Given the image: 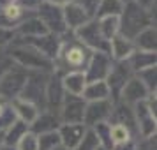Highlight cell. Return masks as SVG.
Instances as JSON below:
<instances>
[{"instance_id":"cell-1","label":"cell","mask_w":157,"mask_h":150,"mask_svg":"<svg viewBox=\"0 0 157 150\" xmlns=\"http://www.w3.org/2000/svg\"><path fill=\"white\" fill-rule=\"evenodd\" d=\"M92 57V51L85 48L78 39H60V48L55 60L53 67L57 65L58 72H83L88 65V60Z\"/></svg>"},{"instance_id":"cell-2","label":"cell","mask_w":157,"mask_h":150,"mask_svg":"<svg viewBox=\"0 0 157 150\" xmlns=\"http://www.w3.org/2000/svg\"><path fill=\"white\" fill-rule=\"evenodd\" d=\"M147 27H155V21L152 20L148 11L140 7L134 0L124 4V9L118 16V36L132 41Z\"/></svg>"},{"instance_id":"cell-3","label":"cell","mask_w":157,"mask_h":150,"mask_svg":"<svg viewBox=\"0 0 157 150\" xmlns=\"http://www.w3.org/2000/svg\"><path fill=\"white\" fill-rule=\"evenodd\" d=\"M11 60L16 65H20L27 71H37V72H53V60L44 57L41 51L32 48L29 44H23L20 41H13V46L7 53Z\"/></svg>"},{"instance_id":"cell-4","label":"cell","mask_w":157,"mask_h":150,"mask_svg":"<svg viewBox=\"0 0 157 150\" xmlns=\"http://www.w3.org/2000/svg\"><path fill=\"white\" fill-rule=\"evenodd\" d=\"M48 76L46 72H37V71H29V78L27 83L23 87L20 99L27 101L30 104H34L37 110H46V99H44V92H46V81Z\"/></svg>"},{"instance_id":"cell-5","label":"cell","mask_w":157,"mask_h":150,"mask_svg":"<svg viewBox=\"0 0 157 150\" xmlns=\"http://www.w3.org/2000/svg\"><path fill=\"white\" fill-rule=\"evenodd\" d=\"M74 37L92 53H106V55H109V43L101 36L97 20H90L83 27L74 30Z\"/></svg>"},{"instance_id":"cell-6","label":"cell","mask_w":157,"mask_h":150,"mask_svg":"<svg viewBox=\"0 0 157 150\" xmlns=\"http://www.w3.org/2000/svg\"><path fill=\"white\" fill-rule=\"evenodd\" d=\"M27 78H29V71L14 64L0 78V97L11 101L20 97L23 87L27 83Z\"/></svg>"},{"instance_id":"cell-7","label":"cell","mask_w":157,"mask_h":150,"mask_svg":"<svg viewBox=\"0 0 157 150\" xmlns=\"http://www.w3.org/2000/svg\"><path fill=\"white\" fill-rule=\"evenodd\" d=\"M111 111H113V101L111 99L86 102L85 115H83V124H85V127L92 129V127H95V125H99V124L109 122Z\"/></svg>"},{"instance_id":"cell-8","label":"cell","mask_w":157,"mask_h":150,"mask_svg":"<svg viewBox=\"0 0 157 150\" xmlns=\"http://www.w3.org/2000/svg\"><path fill=\"white\" fill-rule=\"evenodd\" d=\"M37 18L43 21V25L46 27V30L50 34H65L67 32V27H65L64 21V14H62V9L57 7V6H51V4H46L43 2L39 7H37Z\"/></svg>"},{"instance_id":"cell-9","label":"cell","mask_w":157,"mask_h":150,"mask_svg":"<svg viewBox=\"0 0 157 150\" xmlns=\"http://www.w3.org/2000/svg\"><path fill=\"white\" fill-rule=\"evenodd\" d=\"M86 101L79 95H69L65 94L64 102L58 110V117L62 124H83Z\"/></svg>"},{"instance_id":"cell-10","label":"cell","mask_w":157,"mask_h":150,"mask_svg":"<svg viewBox=\"0 0 157 150\" xmlns=\"http://www.w3.org/2000/svg\"><path fill=\"white\" fill-rule=\"evenodd\" d=\"M113 65V60L106 53H92V57L88 60V65L85 69V78L86 83L92 81H104L109 74V69Z\"/></svg>"},{"instance_id":"cell-11","label":"cell","mask_w":157,"mask_h":150,"mask_svg":"<svg viewBox=\"0 0 157 150\" xmlns=\"http://www.w3.org/2000/svg\"><path fill=\"white\" fill-rule=\"evenodd\" d=\"M132 115H134V122H136V129L143 138L155 134V115L150 111L147 99L138 102L132 106Z\"/></svg>"},{"instance_id":"cell-12","label":"cell","mask_w":157,"mask_h":150,"mask_svg":"<svg viewBox=\"0 0 157 150\" xmlns=\"http://www.w3.org/2000/svg\"><path fill=\"white\" fill-rule=\"evenodd\" d=\"M132 76H134V74H132V71H131V67L127 65L125 60H124V62H113L108 78L104 79L108 88H109V95H118L120 90L124 88V85H125Z\"/></svg>"},{"instance_id":"cell-13","label":"cell","mask_w":157,"mask_h":150,"mask_svg":"<svg viewBox=\"0 0 157 150\" xmlns=\"http://www.w3.org/2000/svg\"><path fill=\"white\" fill-rule=\"evenodd\" d=\"M148 95H150V92L145 88V85L136 76H132V78L129 79L127 83L124 85V88L120 90V94H118L120 102H124L125 106H131V108L134 106V104H138V102L145 101Z\"/></svg>"},{"instance_id":"cell-14","label":"cell","mask_w":157,"mask_h":150,"mask_svg":"<svg viewBox=\"0 0 157 150\" xmlns=\"http://www.w3.org/2000/svg\"><path fill=\"white\" fill-rule=\"evenodd\" d=\"M60 117H58V111H51V110H44L43 113L37 115V118L32 124H30V133L32 134H46V133H53V131H58L60 127Z\"/></svg>"},{"instance_id":"cell-15","label":"cell","mask_w":157,"mask_h":150,"mask_svg":"<svg viewBox=\"0 0 157 150\" xmlns=\"http://www.w3.org/2000/svg\"><path fill=\"white\" fill-rule=\"evenodd\" d=\"M86 129L88 127H85V124H60L57 133L62 147L67 150H74L78 147V143L81 141Z\"/></svg>"},{"instance_id":"cell-16","label":"cell","mask_w":157,"mask_h":150,"mask_svg":"<svg viewBox=\"0 0 157 150\" xmlns=\"http://www.w3.org/2000/svg\"><path fill=\"white\" fill-rule=\"evenodd\" d=\"M65 97V90L62 87V81L57 76H51L48 78V83H46V92H44V99H46V110H51V111H58L62 102H64Z\"/></svg>"},{"instance_id":"cell-17","label":"cell","mask_w":157,"mask_h":150,"mask_svg":"<svg viewBox=\"0 0 157 150\" xmlns=\"http://www.w3.org/2000/svg\"><path fill=\"white\" fill-rule=\"evenodd\" d=\"M14 36L16 37H41L50 34L46 27L43 25V21L36 18V16H30V18H25L23 21H20L14 29Z\"/></svg>"},{"instance_id":"cell-18","label":"cell","mask_w":157,"mask_h":150,"mask_svg":"<svg viewBox=\"0 0 157 150\" xmlns=\"http://www.w3.org/2000/svg\"><path fill=\"white\" fill-rule=\"evenodd\" d=\"M62 14H64V21H65L67 30H78L79 27H83L86 21H90V20H92V18L86 14L79 6L72 4V2H69L67 6H64Z\"/></svg>"},{"instance_id":"cell-19","label":"cell","mask_w":157,"mask_h":150,"mask_svg":"<svg viewBox=\"0 0 157 150\" xmlns=\"http://www.w3.org/2000/svg\"><path fill=\"white\" fill-rule=\"evenodd\" d=\"M134 51H136V48H134V44H132V41H129L125 37L117 36L109 41V57H113L117 62L127 60Z\"/></svg>"},{"instance_id":"cell-20","label":"cell","mask_w":157,"mask_h":150,"mask_svg":"<svg viewBox=\"0 0 157 150\" xmlns=\"http://www.w3.org/2000/svg\"><path fill=\"white\" fill-rule=\"evenodd\" d=\"M60 81H62L65 94H69V95H79L81 97V94L86 87V78L83 72H67L62 76Z\"/></svg>"},{"instance_id":"cell-21","label":"cell","mask_w":157,"mask_h":150,"mask_svg":"<svg viewBox=\"0 0 157 150\" xmlns=\"http://www.w3.org/2000/svg\"><path fill=\"white\" fill-rule=\"evenodd\" d=\"M157 32L155 27H147L132 39V44L138 51H147V53H155L157 48Z\"/></svg>"},{"instance_id":"cell-22","label":"cell","mask_w":157,"mask_h":150,"mask_svg":"<svg viewBox=\"0 0 157 150\" xmlns=\"http://www.w3.org/2000/svg\"><path fill=\"white\" fill-rule=\"evenodd\" d=\"M11 108H13L14 115H18V117H20V120L25 122L27 125H30V124H32V122L37 118V115H39V110H37L34 104H30V102L20 99V97L13 99V102H11Z\"/></svg>"},{"instance_id":"cell-23","label":"cell","mask_w":157,"mask_h":150,"mask_svg":"<svg viewBox=\"0 0 157 150\" xmlns=\"http://www.w3.org/2000/svg\"><path fill=\"white\" fill-rule=\"evenodd\" d=\"M125 62H127V65L131 67L132 74H136V72L143 71V69H147V67H154V65H155V53H147V51L136 50Z\"/></svg>"},{"instance_id":"cell-24","label":"cell","mask_w":157,"mask_h":150,"mask_svg":"<svg viewBox=\"0 0 157 150\" xmlns=\"http://www.w3.org/2000/svg\"><path fill=\"white\" fill-rule=\"evenodd\" d=\"M81 97H83L86 102L109 99V88H108L106 81H92V83H86L85 90L81 94Z\"/></svg>"},{"instance_id":"cell-25","label":"cell","mask_w":157,"mask_h":150,"mask_svg":"<svg viewBox=\"0 0 157 150\" xmlns=\"http://www.w3.org/2000/svg\"><path fill=\"white\" fill-rule=\"evenodd\" d=\"M29 133V125L21 120H14L4 131V145L6 147H16L18 141Z\"/></svg>"},{"instance_id":"cell-26","label":"cell","mask_w":157,"mask_h":150,"mask_svg":"<svg viewBox=\"0 0 157 150\" xmlns=\"http://www.w3.org/2000/svg\"><path fill=\"white\" fill-rule=\"evenodd\" d=\"M97 25H99L101 36L104 37L108 43H109L113 37L118 36V16H108V18H101V20H97Z\"/></svg>"},{"instance_id":"cell-27","label":"cell","mask_w":157,"mask_h":150,"mask_svg":"<svg viewBox=\"0 0 157 150\" xmlns=\"http://www.w3.org/2000/svg\"><path fill=\"white\" fill-rule=\"evenodd\" d=\"M122 9H124V4L120 0H101L99 7L95 11V16H97V20L108 18V16H120Z\"/></svg>"},{"instance_id":"cell-28","label":"cell","mask_w":157,"mask_h":150,"mask_svg":"<svg viewBox=\"0 0 157 150\" xmlns=\"http://www.w3.org/2000/svg\"><path fill=\"white\" fill-rule=\"evenodd\" d=\"M109 138H111L113 145L131 141L132 140V131L125 125H122V124H109Z\"/></svg>"},{"instance_id":"cell-29","label":"cell","mask_w":157,"mask_h":150,"mask_svg":"<svg viewBox=\"0 0 157 150\" xmlns=\"http://www.w3.org/2000/svg\"><path fill=\"white\" fill-rule=\"evenodd\" d=\"M134 76L145 85V88H147L150 94H155V85H157V81H155L157 79L155 65H154V67H147V69H143V71L136 72Z\"/></svg>"},{"instance_id":"cell-30","label":"cell","mask_w":157,"mask_h":150,"mask_svg":"<svg viewBox=\"0 0 157 150\" xmlns=\"http://www.w3.org/2000/svg\"><path fill=\"white\" fill-rule=\"evenodd\" d=\"M60 145L62 143H60V138H58L57 131L37 136V150H53L57 147H60Z\"/></svg>"},{"instance_id":"cell-31","label":"cell","mask_w":157,"mask_h":150,"mask_svg":"<svg viewBox=\"0 0 157 150\" xmlns=\"http://www.w3.org/2000/svg\"><path fill=\"white\" fill-rule=\"evenodd\" d=\"M101 147L99 140H97V134L94 133V129H86L81 141L78 143V147L74 150H97Z\"/></svg>"},{"instance_id":"cell-32","label":"cell","mask_w":157,"mask_h":150,"mask_svg":"<svg viewBox=\"0 0 157 150\" xmlns=\"http://www.w3.org/2000/svg\"><path fill=\"white\" fill-rule=\"evenodd\" d=\"M16 150H37V136L32 133H27L21 140L18 141V145L14 147Z\"/></svg>"},{"instance_id":"cell-33","label":"cell","mask_w":157,"mask_h":150,"mask_svg":"<svg viewBox=\"0 0 157 150\" xmlns=\"http://www.w3.org/2000/svg\"><path fill=\"white\" fill-rule=\"evenodd\" d=\"M71 2L76 4V6H79L86 14L92 18V16H95V11H97V7H99L101 0H71Z\"/></svg>"},{"instance_id":"cell-34","label":"cell","mask_w":157,"mask_h":150,"mask_svg":"<svg viewBox=\"0 0 157 150\" xmlns=\"http://www.w3.org/2000/svg\"><path fill=\"white\" fill-rule=\"evenodd\" d=\"M14 30L13 29H4V27H0V48H4V46H7L14 41Z\"/></svg>"},{"instance_id":"cell-35","label":"cell","mask_w":157,"mask_h":150,"mask_svg":"<svg viewBox=\"0 0 157 150\" xmlns=\"http://www.w3.org/2000/svg\"><path fill=\"white\" fill-rule=\"evenodd\" d=\"M13 65H14V62L11 60V57H9L7 53H0V78H2Z\"/></svg>"},{"instance_id":"cell-36","label":"cell","mask_w":157,"mask_h":150,"mask_svg":"<svg viewBox=\"0 0 157 150\" xmlns=\"http://www.w3.org/2000/svg\"><path fill=\"white\" fill-rule=\"evenodd\" d=\"M111 150H136V143L132 140L125 141V143H118V145H113Z\"/></svg>"},{"instance_id":"cell-37","label":"cell","mask_w":157,"mask_h":150,"mask_svg":"<svg viewBox=\"0 0 157 150\" xmlns=\"http://www.w3.org/2000/svg\"><path fill=\"white\" fill-rule=\"evenodd\" d=\"M134 2L140 6V7L147 9V11H150V9L155 6V0H134Z\"/></svg>"},{"instance_id":"cell-38","label":"cell","mask_w":157,"mask_h":150,"mask_svg":"<svg viewBox=\"0 0 157 150\" xmlns=\"http://www.w3.org/2000/svg\"><path fill=\"white\" fill-rule=\"evenodd\" d=\"M43 2H46V4H51V6H57V7H60V6H67L71 0H43Z\"/></svg>"},{"instance_id":"cell-39","label":"cell","mask_w":157,"mask_h":150,"mask_svg":"<svg viewBox=\"0 0 157 150\" xmlns=\"http://www.w3.org/2000/svg\"><path fill=\"white\" fill-rule=\"evenodd\" d=\"M2 147H4V131L0 129V148H2Z\"/></svg>"},{"instance_id":"cell-40","label":"cell","mask_w":157,"mask_h":150,"mask_svg":"<svg viewBox=\"0 0 157 150\" xmlns=\"http://www.w3.org/2000/svg\"><path fill=\"white\" fill-rule=\"evenodd\" d=\"M0 150H16V148H14V147H6V145H4Z\"/></svg>"},{"instance_id":"cell-41","label":"cell","mask_w":157,"mask_h":150,"mask_svg":"<svg viewBox=\"0 0 157 150\" xmlns=\"http://www.w3.org/2000/svg\"><path fill=\"white\" fill-rule=\"evenodd\" d=\"M53 150H67V148H64V147L60 145V147H57V148H53Z\"/></svg>"},{"instance_id":"cell-42","label":"cell","mask_w":157,"mask_h":150,"mask_svg":"<svg viewBox=\"0 0 157 150\" xmlns=\"http://www.w3.org/2000/svg\"><path fill=\"white\" fill-rule=\"evenodd\" d=\"M122 4H127V2H132V0H120Z\"/></svg>"},{"instance_id":"cell-43","label":"cell","mask_w":157,"mask_h":150,"mask_svg":"<svg viewBox=\"0 0 157 150\" xmlns=\"http://www.w3.org/2000/svg\"><path fill=\"white\" fill-rule=\"evenodd\" d=\"M97 150H106V148H102V147H99V148H97Z\"/></svg>"}]
</instances>
